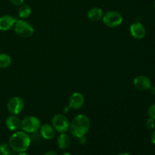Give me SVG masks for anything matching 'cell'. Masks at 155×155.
I'll list each match as a JSON object with an SVG mask.
<instances>
[{"label": "cell", "mask_w": 155, "mask_h": 155, "mask_svg": "<svg viewBox=\"0 0 155 155\" xmlns=\"http://www.w3.org/2000/svg\"><path fill=\"white\" fill-rule=\"evenodd\" d=\"M103 15H104V14H103L102 9L98 7L92 8L91 9H89L87 13L89 19L92 21H94V22H97V21H99L100 20L102 19Z\"/></svg>", "instance_id": "cell-14"}, {"label": "cell", "mask_w": 155, "mask_h": 155, "mask_svg": "<svg viewBox=\"0 0 155 155\" xmlns=\"http://www.w3.org/2000/svg\"><path fill=\"white\" fill-rule=\"evenodd\" d=\"M130 32L131 36L136 39H143L146 35V30H145V26L140 22H135L131 24Z\"/></svg>", "instance_id": "cell-9"}, {"label": "cell", "mask_w": 155, "mask_h": 155, "mask_svg": "<svg viewBox=\"0 0 155 155\" xmlns=\"http://www.w3.org/2000/svg\"><path fill=\"white\" fill-rule=\"evenodd\" d=\"M58 146L61 149H67L71 144V138L66 133H60L57 139Z\"/></svg>", "instance_id": "cell-15"}, {"label": "cell", "mask_w": 155, "mask_h": 155, "mask_svg": "<svg viewBox=\"0 0 155 155\" xmlns=\"http://www.w3.org/2000/svg\"><path fill=\"white\" fill-rule=\"evenodd\" d=\"M10 149H11L10 146H9V145H8V144L2 143L1 145H0V154L2 155H4L8 151H9Z\"/></svg>", "instance_id": "cell-20"}, {"label": "cell", "mask_w": 155, "mask_h": 155, "mask_svg": "<svg viewBox=\"0 0 155 155\" xmlns=\"http://www.w3.org/2000/svg\"><path fill=\"white\" fill-rule=\"evenodd\" d=\"M85 103V98L80 92H74L69 98V107L79 110L83 106Z\"/></svg>", "instance_id": "cell-10"}, {"label": "cell", "mask_w": 155, "mask_h": 155, "mask_svg": "<svg viewBox=\"0 0 155 155\" xmlns=\"http://www.w3.org/2000/svg\"><path fill=\"white\" fill-rule=\"evenodd\" d=\"M103 23L110 28H115L123 23L124 18L120 12L116 11H109L103 15Z\"/></svg>", "instance_id": "cell-4"}, {"label": "cell", "mask_w": 155, "mask_h": 155, "mask_svg": "<svg viewBox=\"0 0 155 155\" xmlns=\"http://www.w3.org/2000/svg\"><path fill=\"white\" fill-rule=\"evenodd\" d=\"M151 142H152L154 145H155V130L151 133Z\"/></svg>", "instance_id": "cell-24"}, {"label": "cell", "mask_w": 155, "mask_h": 155, "mask_svg": "<svg viewBox=\"0 0 155 155\" xmlns=\"http://www.w3.org/2000/svg\"><path fill=\"white\" fill-rule=\"evenodd\" d=\"M43 155H58V153H56L55 151H47V152H45Z\"/></svg>", "instance_id": "cell-25"}, {"label": "cell", "mask_w": 155, "mask_h": 155, "mask_svg": "<svg viewBox=\"0 0 155 155\" xmlns=\"http://www.w3.org/2000/svg\"><path fill=\"white\" fill-rule=\"evenodd\" d=\"M24 100L18 96L11 98L7 103L8 111L13 115H18L24 110Z\"/></svg>", "instance_id": "cell-7"}, {"label": "cell", "mask_w": 155, "mask_h": 155, "mask_svg": "<svg viewBox=\"0 0 155 155\" xmlns=\"http://www.w3.org/2000/svg\"><path fill=\"white\" fill-rule=\"evenodd\" d=\"M52 126L56 132L59 133H66L70 129V121L65 115L61 114H55L52 118Z\"/></svg>", "instance_id": "cell-6"}, {"label": "cell", "mask_w": 155, "mask_h": 155, "mask_svg": "<svg viewBox=\"0 0 155 155\" xmlns=\"http://www.w3.org/2000/svg\"><path fill=\"white\" fill-rule=\"evenodd\" d=\"M154 8H155V0H154Z\"/></svg>", "instance_id": "cell-30"}, {"label": "cell", "mask_w": 155, "mask_h": 155, "mask_svg": "<svg viewBox=\"0 0 155 155\" xmlns=\"http://www.w3.org/2000/svg\"><path fill=\"white\" fill-rule=\"evenodd\" d=\"M145 127L148 130H153L155 127V120L152 118H148L145 122Z\"/></svg>", "instance_id": "cell-18"}, {"label": "cell", "mask_w": 155, "mask_h": 155, "mask_svg": "<svg viewBox=\"0 0 155 155\" xmlns=\"http://www.w3.org/2000/svg\"><path fill=\"white\" fill-rule=\"evenodd\" d=\"M18 155H30V154H27V153L26 152V151H24V152H20V153H18Z\"/></svg>", "instance_id": "cell-27"}, {"label": "cell", "mask_w": 155, "mask_h": 155, "mask_svg": "<svg viewBox=\"0 0 155 155\" xmlns=\"http://www.w3.org/2000/svg\"><path fill=\"white\" fill-rule=\"evenodd\" d=\"M148 90L150 91V93H151V95H155V86H151Z\"/></svg>", "instance_id": "cell-26"}, {"label": "cell", "mask_w": 155, "mask_h": 155, "mask_svg": "<svg viewBox=\"0 0 155 155\" xmlns=\"http://www.w3.org/2000/svg\"><path fill=\"white\" fill-rule=\"evenodd\" d=\"M118 155H131L130 154H128V153H126V152H123V153H120V154H119Z\"/></svg>", "instance_id": "cell-28"}, {"label": "cell", "mask_w": 155, "mask_h": 155, "mask_svg": "<svg viewBox=\"0 0 155 155\" xmlns=\"http://www.w3.org/2000/svg\"><path fill=\"white\" fill-rule=\"evenodd\" d=\"M61 155H71V154H69V153H68V152H65V153H63V154H61Z\"/></svg>", "instance_id": "cell-29"}, {"label": "cell", "mask_w": 155, "mask_h": 155, "mask_svg": "<svg viewBox=\"0 0 155 155\" xmlns=\"http://www.w3.org/2000/svg\"><path fill=\"white\" fill-rule=\"evenodd\" d=\"M40 121L35 116L26 117L21 121V127L22 130L28 134H32L39 131L40 128Z\"/></svg>", "instance_id": "cell-5"}, {"label": "cell", "mask_w": 155, "mask_h": 155, "mask_svg": "<svg viewBox=\"0 0 155 155\" xmlns=\"http://www.w3.org/2000/svg\"><path fill=\"white\" fill-rule=\"evenodd\" d=\"M79 139V143L81 144V145H85V144L87 142V139H86V136H82V137L78 138Z\"/></svg>", "instance_id": "cell-22"}, {"label": "cell", "mask_w": 155, "mask_h": 155, "mask_svg": "<svg viewBox=\"0 0 155 155\" xmlns=\"http://www.w3.org/2000/svg\"><path fill=\"white\" fill-rule=\"evenodd\" d=\"M21 121L17 115L11 114L5 120V126L10 131H17L21 127Z\"/></svg>", "instance_id": "cell-13"}, {"label": "cell", "mask_w": 155, "mask_h": 155, "mask_svg": "<svg viewBox=\"0 0 155 155\" xmlns=\"http://www.w3.org/2000/svg\"><path fill=\"white\" fill-rule=\"evenodd\" d=\"M31 144V139L28 133L24 131H18L10 136L8 145L17 153L27 151Z\"/></svg>", "instance_id": "cell-1"}, {"label": "cell", "mask_w": 155, "mask_h": 155, "mask_svg": "<svg viewBox=\"0 0 155 155\" xmlns=\"http://www.w3.org/2000/svg\"><path fill=\"white\" fill-rule=\"evenodd\" d=\"M148 115L150 118L155 120V103L150 105L148 109Z\"/></svg>", "instance_id": "cell-19"}, {"label": "cell", "mask_w": 155, "mask_h": 155, "mask_svg": "<svg viewBox=\"0 0 155 155\" xmlns=\"http://www.w3.org/2000/svg\"><path fill=\"white\" fill-rule=\"evenodd\" d=\"M14 30L15 33L20 37L28 38L30 37L34 33V28L33 25L24 19L18 20L14 26Z\"/></svg>", "instance_id": "cell-3"}, {"label": "cell", "mask_w": 155, "mask_h": 155, "mask_svg": "<svg viewBox=\"0 0 155 155\" xmlns=\"http://www.w3.org/2000/svg\"><path fill=\"white\" fill-rule=\"evenodd\" d=\"M39 131L42 139H45V140H51V139H54L55 136V130L54 129L53 126L50 125V124H45L40 126Z\"/></svg>", "instance_id": "cell-11"}, {"label": "cell", "mask_w": 155, "mask_h": 155, "mask_svg": "<svg viewBox=\"0 0 155 155\" xmlns=\"http://www.w3.org/2000/svg\"><path fill=\"white\" fill-rule=\"evenodd\" d=\"M90 120L86 115L80 114L76 116L70 124V132L76 138L85 136L90 129Z\"/></svg>", "instance_id": "cell-2"}, {"label": "cell", "mask_w": 155, "mask_h": 155, "mask_svg": "<svg viewBox=\"0 0 155 155\" xmlns=\"http://www.w3.org/2000/svg\"><path fill=\"white\" fill-rule=\"evenodd\" d=\"M133 86L139 91H147L151 86V81L149 77L145 75L137 76L133 80Z\"/></svg>", "instance_id": "cell-8"}, {"label": "cell", "mask_w": 155, "mask_h": 155, "mask_svg": "<svg viewBox=\"0 0 155 155\" xmlns=\"http://www.w3.org/2000/svg\"><path fill=\"white\" fill-rule=\"evenodd\" d=\"M12 64V58L5 53L0 54V68H7Z\"/></svg>", "instance_id": "cell-17"}, {"label": "cell", "mask_w": 155, "mask_h": 155, "mask_svg": "<svg viewBox=\"0 0 155 155\" xmlns=\"http://www.w3.org/2000/svg\"><path fill=\"white\" fill-rule=\"evenodd\" d=\"M17 20L11 15H4L0 18V30L7 31L14 27Z\"/></svg>", "instance_id": "cell-12"}, {"label": "cell", "mask_w": 155, "mask_h": 155, "mask_svg": "<svg viewBox=\"0 0 155 155\" xmlns=\"http://www.w3.org/2000/svg\"><path fill=\"white\" fill-rule=\"evenodd\" d=\"M11 2L15 6H21V5L24 4V0H10Z\"/></svg>", "instance_id": "cell-21"}, {"label": "cell", "mask_w": 155, "mask_h": 155, "mask_svg": "<svg viewBox=\"0 0 155 155\" xmlns=\"http://www.w3.org/2000/svg\"><path fill=\"white\" fill-rule=\"evenodd\" d=\"M4 155H18V154H17L16 151H15L14 150H12V148H11V149L9 150V151H8Z\"/></svg>", "instance_id": "cell-23"}, {"label": "cell", "mask_w": 155, "mask_h": 155, "mask_svg": "<svg viewBox=\"0 0 155 155\" xmlns=\"http://www.w3.org/2000/svg\"><path fill=\"white\" fill-rule=\"evenodd\" d=\"M32 9L31 7L28 5H21L20 6V8L18 10V16L21 19H26L31 15Z\"/></svg>", "instance_id": "cell-16"}, {"label": "cell", "mask_w": 155, "mask_h": 155, "mask_svg": "<svg viewBox=\"0 0 155 155\" xmlns=\"http://www.w3.org/2000/svg\"><path fill=\"white\" fill-rule=\"evenodd\" d=\"M0 155H2V154H0Z\"/></svg>", "instance_id": "cell-31"}]
</instances>
